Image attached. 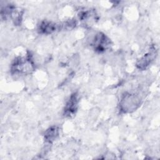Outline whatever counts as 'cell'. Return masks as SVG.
Segmentation results:
<instances>
[{"mask_svg":"<svg viewBox=\"0 0 160 160\" xmlns=\"http://www.w3.org/2000/svg\"><path fill=\"white\" fill-rule=\"evenodd\" d=\"M78 95L77 93L74 92L71 94L65 105L64 109V115L66 117H71V116L74 115L78 109Z\"/></svg>","mask_w":160,"mask_h":160,"instance_id":"obj_4","label":"cell"},{"mask_svg":"<svg viewBox=\"0 0 160 160\" xmlns=\"http://www.w3.org/2000/svg\"><path fill=\"white\" fill-rule=\"evenodd\" d=\"M157 54L155 48H152L137 62V67L141 70L146 69L154 60Z\"/></svg>","mask_w":160,"mask_h":160,"instance_id":"obj_5","label":"cell"},{"mask_svg":"<svg viewBox=\"0 0 160 160\" xmlns=\"http://www.w3.org/2000/svg\"><path fill=\"white\" fill-rule=\"evenodd\" d=\"M59 134V129L57 126H52L46 130L44 134V139L46 142L51 143L55 140Z\"/></svg>","mask_w":160,"mask_h":160,"instance_id":"obj_8","label":"cell"},{"mask_svg":"<svg viewBox=\"0 0 160 160\" xmlns=\"http://www.w3.org/2000/svg\"><path fill=\"white\" fill-rule=\"evenodd\" d=\"M58 28L56 23L51 21H44L41 23L39 26V31L41 33L49 34L54 32Z\"/></svg>","mask_w":160,"mask_h":160,"instance_id":"obj_7","label":"cell"},{"mask_svg":"<svg viewBox=\"0 0 160 160\" xmlns=\"http://www.w3.org/2000/svg\"><path fill=\"white\" fill-rule=\"evenodd\" d=\"M79 19L86 25H90L97 20V15L94 10H86L81 11L79 14Z\"/></svg>","mask_w":160,"mask_h":160,"instance_id":"obj_6","label":"cell"},{"mask_svg":"<svg viewBox=\"0 0 160 160\" xmlns=\"http://www.w3.org/2000/svg\"><path fill=\"white\" fill-rule=\"evenodd\" d=\"M34 69V65L31 56L19 57L12 62L11 70L12 74H29Z\"/></svg>","mask_w":160,"mask_h":160,"instance_id":"obj_1","label":"cell"},{"mask_svg":"<svg viewBox=\"0 0 160 160\" xmlns=\"http://www.w3.org/2000/svg\"><path fill=\"white\" fill-rule=\"evenodd\" d=\"M141 104V99L134 94L126 93L122 98L119 106L124 112H131L136 110Z\"/></svg>","mask_w":160,"mask_h":160,"instance_id":"obj_2","label":"cell"},{"mask_svg":"<svg viewBox=\"0 0 160 160\" xmlns=\"http://www.w3.org/2000/svg\"><path fill=\"white\" fill-rule=\"evenodd\" d=\"M111 44L109 38L102 32H98L95 35L92 43L94 51L99 53L106 51L110 48Z\"/></svg>","mask_w":160,"mask_h":160,"instance_id":"obj_3","label":"cell"}]
</instances>
